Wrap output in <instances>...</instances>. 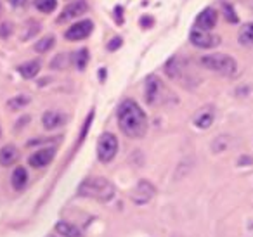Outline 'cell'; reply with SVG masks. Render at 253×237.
<instances>
[{
    "label": "cell",
    "instance_id": "1",
    "mask_svg": "<svg viewBox=\"0 0 253 237\" xmlns=\"http://www.w3.org/2000/svg\"><path fill=\"white\" fill-rule=\"evenodd\" d=\"M118 126L126 137L130 139H142L148 132V116L141 109V106L132 99H125L118 106Z\"/></svg>",
    "mask_w": 253,
    "mask_h": 237
},
{
    "label": "cell",
    "instance_id": "2",
    "mask_svg": "<svg viewBox=\"0 0 253 237\" xmlns=\"http://www.w3.org/2000/svg\"><path fill=\"white\" fill-rule=\"evenodd\" d=\"M78 194L84 198H92L95 201L108 202L115 198V187L104 177H88L80 184Z\"/></svg>",
    "mask_w": 253,
    "mask_h": 237
},
{
    "label": "cell",
    "instance_id": "3",
    "mask_svg": "<svg viewBox=\"0 0 253 237\" xmlns=\"http://www.w3.org/2000/svg\"><path fill=\"white\" fill-rule=\"evenodd\" d=\"M201 66L207 68L210 71L222 75V77H232L238 71V64L227 54H208V56L201 57Z\"/></svg>",
    "mask_w": 253,
    "mask_h": 237
},
{
    "label": "cell",
    "instance_id": "4",
    "mask_svg": "<svg viewBox=\"0 0 253 237\" xmlns=\"http://www.w3.org/2000/svg\"><path fill=\"white\" fill-rule=\"evenodd\" d=\"M116 153H118V139H116L115 133L104 132L99 137L97 142V159L101 163L108 164L115 159Z\"/></svg>",
    "mask_w": 253,
    "mask_h": 237
},
{
    "label": "cell",
    "instance_id": "5",
    "mask_svg": "<svg viewBox=\"0 0 253 237\" xmlns=\"http://www.w3.org/2000/svg\"><path fill=\"white\" fill-rule=\"evenodd\" d=\"M189 40L198 49H215L220 45V37L211 32H203V30L194 28L189 35Z\"/></svg>",
    "mask_w": 253,
    "mask_h": 237
},
{
    "label": "cell",
    "instance_id": "6",
    "mask_svg": "<svg viewBox=\"0 0 253 237\" xmlns=\"http://www.w3.org/2000/svg\"><path fill=\"white\" fill-rule=\"evenodd\" d=\"M92 30H94V25H92L90 19H85V21H78L75 25H71L70 28L64 33V39L70 40V42H80V40H85L87 37H90Z\"/></svg>",
    "mask_w": 253,
    "mask_h": 237
},
{
    "label": "cell",
    "instance_id": "7",
    "mask_svg": "<svg viewBox=\"0 0 253 237\" xmlns=\"http://www.w3.org/2000/svg\"><path fill=\"white\" fill-rule=\"evenodd\" d=\"M163 92H165V87H163V81L158 77L153 75L146 80V102L149 106L160 104V101L163 99Z\"/></svg>",
    "mask_w": 253,
    "mask_h": 237
},
{
    "label": "cell",
    "instance_id": "8",
    "mask_svg": "<svg viewBox=\"0 0 253 237\" xmlns=\"http://www.w3.org/2000/svg\"><path fill=\"white\" fill-rule=\"evenodd\" d=\"M155 192H156V189H155V185H153L151 182H149V180H141V182H137V185H135L134 189H132L130 198H132V201H134L135 204H146V202H149L153 199Z\"/></svg>",
    "mask_w": 253,
    "mask_h": 237
},
{
    "label": "cell",
    "instance_id": "9",
    "mask_svg": "<svg viewBox=\"0 0 253 237\" xmlns=\"http://www.w3.org/2000/svg\"><path fill=\"white\" fill-rule=\"evenodd\" d=\"M87 11H88L87 0H75V2H71V4H68L66 7H64V11L61 12L57 23H66V21H70V19L80 18V16H84Z\"/></svg>",
    "mask_w": 253,
    "mask_h": 237
},
{
    "label": "cell",
    "instance_id": "10",
    "mask_svg": "<svg viewBox=\"0 0 253 237\" xmlns=\"http://www.w3.org/2000/svg\"><path fill=\"white\" fill-rule=\"evenodd\" d=\"M218 21V14L213 7H207L196 16V26L194 28L198 30H203V32H210L217 26Z\"/></svg>",
    "mask_w": 253,
    "mask_h": 237
},
{
    "label": "cell",
    "instance_id": "11",
    "mask_svg": "<svg viewBox=\"0 0 253 237\" xmlns=\"http://www.w3.org/2000/svg\"><path fill=\"white\" fill-rule=\"evenodd\" d=\"M54 156H56V147H43L28 158V164L33 168H43L52 163Z\"/></svg>",
    "mask_w": 253,
    "mask_h": 237
},
{
    "label": "cell",
    "instance_id": "12",
    "mask_svg": "<svg viewBox=\"0 0 253 237\" xmlns=\"http://www.w3.org/2000/svg\"><path fill=\"white\" fill-rule=\"evenodd\" d=\"M64 123H66V115L61 111H47V113H43V116H42V125L45 126L47 130L61 128Z\"/></svg>",
    "mask_w": 253,
    "mask_h": 237
},
{
    "label": "cell",
    "instance_id": "13",
    "mask_svg": "<svg viewBox=\"0 0 253 237\" xmlns=\"http://www.w3.org/2000/svg\"><path fill=\"white\" fill-rule=\"evenodd\" d=\"M194 125L198 126V128H201V130H207V128H210L211 125H213V121H215V111H213V108H203V109H200V111L196 113V116H194Z\"/></svg>",
    "mask_w": 253,
    "mask_h": 237
},
{
    "label": "cell",
    "instance_id": "14",
    "mask_svg": "<svg viewBox=\"0 0 253 237\" xmlns=\"http://www.w3.org/2000/svg\"><path fill=\"white\" fill-rule=\"evenodd\" d=\"M19 159V151L14 146H5L0 149V164L2 166H12Z\"/></svg>",
    "mask_w": 253,
    "mask_h": 237
},
{
    "label": "cell",
    "instance_id": "15",
    "mask_svg": "<svg viewBox=\"0 0 253 237\" xmlns=\"http://www.w3.org/2000/svg\"><path fill=\"white\" fill-rule=\"evenodd\" d=\"M40 68H42L40 61H28V63L21 64V66L18 68V71L21 73V77L25 78V80H32V78H35L37 75L40 73Z\"/></svg>",
    "mask_w": 253,
    "mask_h": 237
},
{
    "label": "cell",
    "instance_id": "16",
    "mask_svg": "<svg viewBox=\"0 0 253 237\" xmlns=\"http://www.w3.org/2000/svg\"><path fill=\"white\" fill-rule=\"evenodd\" d=\"M11 182H12V187L16 191H23L28 184V173L23 166H18L14 171H12V177H11Z\"/></svg>",
    "mask_w": 253,
    "mask_h": 237
},
{
    "label": "cell",
    "instance_id": "17",
    "mask_svg": "<svg viewBox=\"0 0 253 237\" xmlns=\"http://www.w3.org/2000/svg\"><path fill=\"white\" fill-rule=\"evenodd\" d=\"M56 232L59 234V236H63V237H82V232L77 229L75 225H71L70 222H57L56 223Z\"/></svg>",
    "mask_w": 253,
    "mask_h": 237
},
{
    "label": "cell",
    "instance_id": "18",
    "mask_svg": "<svg viewBox=\"0 0 253 237\" xmlns=\"http://www.w3.org/2000/svg\"><path fill=\"white\" fill-rule=\"evenodd\" d=\"M238 40H239V43L245 45V47L253 45V21H250V23H246V25L241 26Z\"/></svg>",
    "mask_w": 253,
    "mask_h": 237
},
{
    "label": "cell",
    "instance_id": "19",
    "mask_svg": "<svg viewBox=\"0 0 253 237\" xmlns=\"http://www.w3.org/2000/svg\"><path fill=\"white\" fill-rule=\"evenodd\" d=\"M30 101H32V99H30L28 95H23V94L16 95V97H12L7 101V108L11 109V111H19V109L26 108V106L30 104Z\"/></svg>",
    "mask_w": 253,
    "mask_h": 237
},
{
    "label": "cell",
    "instance_id": "20",
    "mask_svg": "<svg viewBox=\"0 0 253 237\" xmlns=\"http://www.w3.org/2000/svg\"><path fill=\"white\" fill-rule=\"evenodd\" d=\"M70 63H71V56L63 52V54H57V56L50 61V68H52V70H66V68L70 66Z\"/></svg>",
    "mask_w": 253,
    "mask_h": 237
},
{
    "label": "cell",
    "instance_id": "21",
    "mask_svg": "<svg viewBox=\"0 0 253 237\" xmlns=\"http://www.w3.org/2000/svg\"><path fill=\"white\" fill-rule=\"evenodd\" d=\"M54 43H56L54 37L47 35V37H43L42 40H39V42L35 43V50H37L39 54H45V52H49V50L52 49Z\"/></svg>",
    "mask_w": 253,
    "mask_h": 237
},
{
    "label": "cell",
    "instance_id": "22",
    "mask_svg": "<svg viewBox=\"0 0 253 237\" xmlns=\"http://www.w3.org/2000/svg\"><path fill=\"white\" fill-rule=\"evenodd\" d=\"M33 4H35V7L39 9L40 12L49 14V12H52L54 9H56L57 0H33Z\"/></svg>",
    "mask_w": 253,
    "mask_h": 237
},
{
    "label": "cell",
    "instance_id": "23",
    "mask_svg": "<svg viewBox=\"0 0 253 237\" xmlns=\"http://www.w3.org/2000/svg\"><path fill=\"white\" fill-rule=\"evenodd\" d=\"M165 70H167V75H169L170 78H177L180 71H182V66H180V63H179L177 57H172V59L167 63Z\"/></svg>",
    "mask_w": 253,
    "mask_h": 237
},
{
    "label": "cell",
    "instance_id": "24",
    "mask_svg": "<svg viewBox=\"0 0 253 237\" xmlns=\"http://www.w3.org/2000/svg\"><path fill=\"white\" fill-rule=\"evenodd\" d=\"M75 64H77V68L80 71H84L85 68H87L88 64V50L87 49H80L77 54H75Z\"/></svg>",
    "mask_w": 253,
    "mask_h": 237
},
{
    "label": "cell",
    "instance_id": "25",
    "mask_svg": "<svg viewBox=\"0 0 253 237\" xmlns=\"http://www.w3.org/2000/svg\"><path fill=\"white\" fill-rule=\"evenodd\" d=\"M222 12H224V18L227 19L229 23H238V14L234 12V7H232L229 2H224L222 4Z\"/></svg>",
    "mask_w": 253,
    "mask_h": 237
},
{
    "label": "cell",
    "instance_id": "26",
    "mask_svg": "<svg viewBox=\"0 0 253 237\" xmlns=\"http://www.w3.org/2000/svg\"><path fill=\"white\" fill-rule=\"evenodd\" d=\"M12 35V25L11 23H4V25H0V37L2 39H9Z\"/></svg>",
    "mask_w": 253,
    "mask_h": 237
},
{
    "label": "cell",
    "instance_id": "27",
    "mask_svg": "<svg viewBox=\"0 0 253 237\" xmlns=\"http://www.w3.org/2000/svg\"><path fill=\"white\" fill-rule=\"evenodd\" d=\"M120 45H122V39H120V37H115V39H113L111 42H109L108 50H116Z\"/></svg>",
    "mask_w": 253,
    "mask_h": 237
},
{
    "label": "cell",
    "instance_id": "28",
    "mask_svg": "<svg viewBox=\"0 0 253 237\" xmlns=\"http://www.w3.org/2000/svg\"><path fill=\"white\" fill-rule=\"evenodd\" d=\"M9 4H11L12 7H16V9H21V7H25V5L28 4V0H9Z\"/></svg>",
    "mask_w": 253,
    "mask_h": 237
},
{
    "label": "cell",
    "instance_id": "29",
    "mask_svg": "<svg viewBox=\"0 0 253 237\" xmlns=\"http://www.w3.org/2000/svg\"><path fill=\"white\" fill-rule=\"evenodd\" d=\"M151 25H153V18H151V16H144V18L141 19V26H144V28H149Z\"/></svg>",
    "mask_w": 253,
    "mask_h": 237
},
{
    "label": "cell",
    "instance_id": "30",
    "mask_svg": "<svg viewBox=\"0 0 253 237\" xmlns=\"http://www.w3.org/2000/svg\"><path fill=\"white\" fill-rule=\"evenodd\" d=\"M0 14H2V4H0Z\"/></svg>",
    "mask_w": 253,
    "mask_h": 237
},
{
    "label": "cell",
    "instance_id": "31",
    "mask_svg": "<svg viewBox=\"0 0 253 237\" xmlns=\"http://www.w3.org/2000/svg\"><path fill=\"white\" fill-rule=\"evenodd\" d=\"M0 135H2V128H0Z\"/></svg>",
    "mask_w": 253,
    "mask_h": 237
},
{
    "label": "cell",
    "instance_id": "32",
    "mask_svg": "<svg viewBox=\"0 0 253 237\" xmlns=\"http://www.w3.org/2000/svg\"><path fill=\"white\" fill-rule=\"evenodd\" d=\"M49 237H57V236H49Z\"/></svg>",
    "mask_w": 253,
    "mask_h": 237
}]
</instances>
